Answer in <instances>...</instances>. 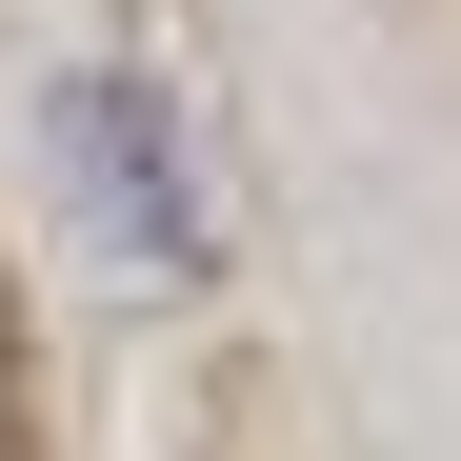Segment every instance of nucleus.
<instances>
[{"mask_svg": "<svg viewBox=\"0 0 461 461\" xmlns=\"http://www.w3.org/2000/svg\"><path fill=\"white\" fill-rule=\"evenodd\" d=\"M41 161L81 181V221H101L121 261H161V281L221 261V201H201V161L161 140V81H60L41 101Z\"/></svg>", "mask_w": 461, "mask_h": 461, "instance_id": "1", "label": "nucleus"}]
</instances>
